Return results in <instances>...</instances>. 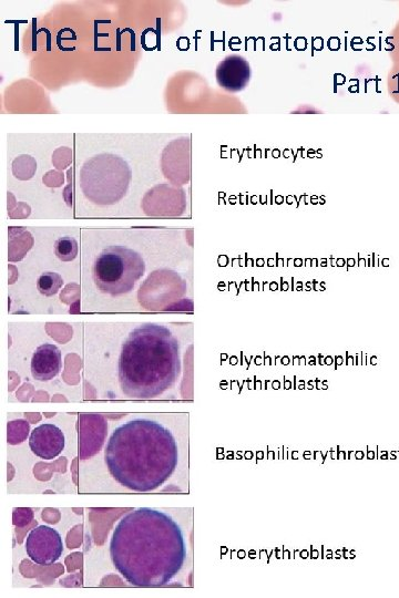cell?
<instances>
[{
    "mask_svg": "<svg viewBox=\"0 0 399 598\" xmlns=\"http://www.w3.org/2000/svg\"><path fill=\"white\" fill-rule=\"evenodd\" d=\"M181 374L178 340L165 326L143 324L130 333L119 359L121 390L132 399L157 398Z\"/></svg>",
    "mask_w": 399,
    "mask_h": 598,
    "instance_id": "3",
    "label": "cell"
},
{
    "mask_svg": "<svg viewBox=\"0 0 399 598\" xmlns=\"http://www.w3.org/2000/svg\"><path fill=\"white\" fill-rule=\"evenodd\" d=\"M251 68L247 60L240 56H229L217 68V81L220 87L230 92H238L248 86Z\"/></svg>",
    "mask_w": 399,
    "mask_h": 598,
    "instance_id": "9",
    "label": "cell"
},
{
    "mask_svg": "<svg viewBox=\"0 0 399 598\" xmlns=\"http://www.w3.org/2000/svg\"><path fill=\"white\" fill-rule=\"evenodd\" d=\"M132 172L128 163L111 153L88 160L80 171V187L85 197L97 205H114L124 199Z\"/></svg>",
    "mask_w": 399,
    "mask_h": 598,
    "instance_id": "4",
    "label": "cell"
},
{
    "mask_svg": "<svg viewBox=\"0 0 399 598\" xmlns=\"http://www.w3.org/2000/svg\"><path fill=\"white\" fill-rule=\"evenodd\" d=\"M29 432L30 426L26 420L10 421L7 426V442L12 446L20 445L27 440Z\"/></svg>",
    "mask_w": 399,
    "mask_h": 598,
    "instance_id": "14",
    "label": "cell"
},
{
    "mask_svg": "<svg viewBox=\"0 0 399 598\" xmlns=\"http://www.w3.org/2000/svg\"><path fill=\"white\" fill-rule=\"evenodd\" d=\"M55 253L60 261H74L78 255V243L74 237H61L55 244Z\"/></svg>",
    "mask_w": 399,
    "mask_h": 598,
    "instance_id": "15",
    "label": "cell"
},
{
    "mask_svg": "<svg viewBox=\"0 0 399 598\" xmlns=\"http://www.w3.org/2000/svg\"><path fill=\"white\" fill-rule=\"evenodd\" d=\"M110 556L131 585L160 587L181 571L187 546L182 530L170 515L140 508L118 523L110 542Z\"/></svg>",
    "mask_w": 399,
    "mask_h": 598,
    "instance_id": "1",
    "label": "cell"
},
{
    "mask_svg": "<svg viewBox=\"0 0 399 598\" xmlns=\"http://www.w3.org/2000/svg\"><path fill=\"white\" fill-rule=\"evenodd\" d=\"M73 162V151L67 147L57 149L53 154V163L57 169L64 170Z\"/></svg>",
    "mask_w": 399,
    "mask_h": 598,
    "instance_id": "16",
    "label": "cell"
},
{
    "mask_svg": "<svg viewBox=\"0 0 399 598\" xmlns=\"http://www.w3.org/2000/svg\"><path fill=\"white\" fill-rule=\"evenodd\" d=\"M37 170L36 160L28 154H22L13 162V173L19 180H29L34 177Z\"/></svg>",
    "mask_w": 399,
    "mask_h": 598,
    "instance_id": "13",
    "label": "cell"
},
{
    "mask_svg": "<svg viewBox=\"0 0 399 598\" xmlns=\"http://www.w3.org/2000/svg\"><path fill=\"white\" fill-rule=\"evenodd\" d=\"M106 465L122 487L150 492L165 484L179 462L175 437L156 421L135 419L118 427L107 443Z\"/></svg>",
    "mask_w": 399,
    "mask_h": 598,
    "instance_id": "2",
    "label": "cell"
},
{
    "mask_svg": "<svg viewBox=\"0 0 399 598\" xmlns=\"http://www.w3.org/2000/svg\"><path fill=\"white\" fill-rule=\"evenodd\" d=\"M65 445L63 430L53 424L40 425L30 433L29 447L40 459H56L64 451Z\"/></svg>",
    "mask_w": 399,
    "mask_h": 598,
    "instance_id": "8",
    "label": "cell"
},
{
    "mask_svg": "<svg viewBox=\"0 0 399 598\" xmlns=\"http://www.w3.org/2000/svg\"><path fill=\"white\" fill-rule=\"evenodd\" d=\"M34 518V513L30 509H18L14 512V524L19 528L25 527Z\"/></svg>",
    "mask_w": 399,
    "mask_h": 598,
    "instance_id": "17",
    "label": "cell"
},
{
    "mask_svg": "<svg viewBox=\"0 0 399 598\" xmlns=\"http://www.w3.org/2000/svg\"><path fill=\"white\" fill-rule=\"evenodd\" d=\"M26 552L29 559L38 565H53L63 555V538L57 530L48 525H39L27 536Z\"/></svg>",
    "mask_w": 399,
    "mask_h": 598,
    "instance_id": "6",
    "label": "cell"
},
{
    "mask_svg": "<svg viewBox=\"0 0 399 598\" xmlns=\"http://www.w3.org/2000/svg\"><path fill=\"white\" fill-rule=\"evenodd\" d=\"M162 170L166 177L173 179L177 174L189 171L190 167V141L179 139L168 144L162 153Z\"/></svg>",
    "mask_w": 399,
    "mask_h": 598,
    "instance_id": "11",
    "label": "cell"
},
{
    "mask_svg": "<svg viewBox=\"0 0 399 598\" xmlns=\"http://www.w3.org/2000/svg\"><path fill=\"white\" fill-rule=\"evenodd\" d=\"M146 264L139 253L122 246L102 252L92 267V278L101 293L112 296L133 291L145 275Z\"/></svg>",
    "mask_w": 399,
    "mask_h": 598,
    "instance_id": "5",
    "label": "cell"
},
{
    "mask_svg": "<svg viewBox=\"0 0 399 598\" xmlns=\"http://www.w3.org/2000/svg\"><path fill=\"white\" fill-rule=\"evenodd\" d=\"M63 368L60 349L53 344L39 346L32 358V375L38 381L53 380Z\"/></svg>",
    "mask_w": 399,
    "mask_h": 598,
    "instance_id": "10",
    "label": "cell"
},
{
    "mask_svg": "<svg viewBox=\"0 0 399 598\" xmlns=\"http://www.w3.org/2000/svg\"><path fill=\"white\" fill-rule=\"evenodd\" d=\"M79 457L87 460L97 455L104 446L108 424L98 414H83L79 417Z\"/></svg>",
    "mask_w": 399,
    "mask_h": 598,
    "instance_id": "7",
    "label": "cell"
},
{
    "mask_svg": "<svg viewBox=\"0 0 399 598\" xmlns=\"http://www.w3.org/2000/svg\"><path fill=\"white\" fill-rule=\"evenodd\" d=\"M64 280L58 273L46 272L38 278L37 288L40 294L44 296H54L63 287Z\"/></svg>",
    "mask_w": 399,
    "mask_h": 598,
    "instance_id": "12",
    "label": "cell"
}]
</instances>
